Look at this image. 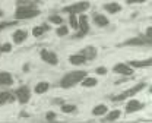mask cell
<instances>
[{
	"instance_id": "1",
	"label": "cell",
	"mask_w": 152,
	"mask_h": 123,
	"mask_svg": "<svg viewBox=\"0 0 152 123\" xmlns=\"http://www.w3.org/2000/svg\"><path fill=\"white\" fill-rule=\"evenodd\" d=\"M85 76H86V72H85V70H75V72H72V73H67V75L61 79L60 85H61L63 88H70V86L76 85L77 82H80Z\"/></svg>"
},
{
	"instance_id": "2",
	"label": "cell",
	"mask_w": 152,
	"mask_h": 123,
	"mask_svg": "<svg viewBox=\"0 0 152 123\" xmlns=\"http://www.w3.org/2000/svg\"><path fill=\"white\" fill-rule=\"evenodd\" d=\"M39 15V10L31 7V6H20L16 10V18L18 19H29V18H35Z\"/></svg>"
},
{
	"instance_id": "3",
	"label": "cell",
	"mask_w": 152,
	"mask_h": 123,
	"mask_svg": "<svg viewBox=\"0 0 152 123\" xmlns=\"http://www.w3.org/2000/svg\"><path fill=\"white\" fill-rule=\"evenodd\" d=\"M88 7H89L88 1H79V3L72 4V6L64 7V12H67V13H80V12H85Z\"/></svg>"
},
{
	"instance_id": "4",
	"label": "cell",
	"mask_w": 152,
	"mask_h": 123,
	"mask_svg": "<svg viewBox=\"0 0 152 123\" xmlns=\"http://www.w3.org/2000/svg\"><path fill=\"white\" fill-rule=\"evenodd\" d=\"M143 88H145V83H139V85L133 86L132 89H127L126 92H123V94H120V95L114 97V101H121V100H124V98H127V97H132V95H134L136 92L142 91Z\"/></svg>"
},
{
	"instance_id": "5",
	"label": "cell",
	"mask_w": 152,
	"mask_h": 123,
	"mask_svg": "<svg viewBox=\"0 0 152 123\" xmlns=\"http://www.w3.org/2000/svg\"><path fill=\"white\" fill-rule=\"evenodd\" d=\"M114 72L115 73H121V75H132L133 70H132V66L129 64H124V63H118L114 66Z\"/></svg>"
},
{
	"instance_id": "6",
	"label": "cell",
	"mask_w": 152,
	"mask_h": 123,
	"mask_svg": "<svg viewBox=\"0 0 152 123\" xmlns=\"http://www.w3.org/2000/svg\"><path fill=\"white\" fill-rule=\"evenodd\" d=\"M41 57H42V60L47 62L48 64H57V56L54 53L48 51V50H42L41 51Z\"/></svg>"
},
{
	"instance_id": "7",
	"label": "cell",
	"mask_w": 152,
	"mask_h": 123,
	"mask_svg": "<svg viewBox=\"0 0 152 123\" xmlns=\"http://www.w3.org/2000/svg\"><path fill=\"white\" fill-rule=\"evenodd\" d=\"M77 28H80V32H79V37H82V35H85V34L88 32V29H89V26H88V18H86L85 15L79 18V20H77Z\"/></svg>"
},
{
	"instance_id": "8",
	"label": "cell",
	"mask_w": 152,
	"mask_h": 123,
	"mask_svg": "<svg viewBox=\"0 0 152 123\" xmlns=\"http://www.w3.org/2000/svg\"><path fill=\"white\" fill-rule=\"evenodd\" d=\"M16 95H18V100L20 102H26L29 100V89L26 86H22L16 91Z\"/></svg>"
},
{
	"instance_id": "9",
	"label": "cell",
	"mask_w": 152,
	"mask_h": 123,
	"mask_svg": "<svg viewBox=\"0 0 152 123\" xmlns=\"http://www.w3.org/2000/svg\"><path fill=\"white\" fill-rule=\"evenodd\" d=\"M140 108H143V104L136 101V100H130V101L127 102V105H126V111H127V113L137 111V110H140Z\"/></svg>"
},
{
	"instance_id": "10",
	"label": "cell",
	"mask_w": 152,
	"mask_h": 123,
	"mask_svg": "<svg viewBox=\"0 0 152 123\" xmlns=\"http://www.w3.org/2000/svg\"><path fill=\"white\" fill-rule=\"evenodd\" d=\"M80 54H82L85 59H94L95 56H96V50H95V47H85Z\"/></svg>"
},
{
	"instance_id": "11",
	"label": "cell",
	"mask_w": 152,
	"mask_h": 123,
	"mask_svg": "<svg viewBox=\"0 0 152 123\" xmlns=\"http://www.w3.org/2000/svg\"><path fill=\"white\" fill-rule=\"evenodd\" d=\"M151 42V40L149 38H142V37H139V38H132V40L126 41V44L127 45H143V44H149Z\"/></svg>"
},
{
	"instance_id": "12",
	"label": "cell",
	"mask_w": 152,
	"mask_h": 123,
	"mask_svg": "<svg viewBox=\"0 0 152 123\" xmlns=\"http://www.w3.org/2000/svg\"><path fill=\"white\" fill-rule=\"evenodd\" d=\"M25 38H26V32L22 31V29H18V31L13 34V41H15L16 44H20L22 41H25Z\"/></svg>"
},
{
	"instance_id": "13",
	"label": "cell",
	"mask_w": 152,
	"mask_h": 123,
	"mask_svg": "<svg viewBox=\"0 0 152 123\" xmlns=\"http://www.w3.org/2000/svg\"><path fill=\"white\" fill-rule=\"evenodd\" d=\"M48 88H50L48 82H39V83H37V86H35V92L37 94H44L45 91H48Z\"/></svg>"
},
{
	"instance_id": "14",
	"label": "cell",
	"mask_w": 152,
	"mask_h": 123,
	"mask_svg": "<svg viewBox=\"0 0 152 123\" xmlns=\"http://www.w3.org/2000/svg\"><path fill=\"white\" fill-rule=\"evenodd\" d=\"M0 83H3V85H10V83H12V76H10V73L1 72V73H0Z\"/></svg>"
},
{
	"instance_id": "15",
	"label": "cell",
	"mask_w": 152,
	"mask_h": 123,
	"mask_svg": "<svg viewBox=\"0 0 152 123\" xmlns=\"http://www.w3.org/2000/svg\"><path fill=\"white\" fill-rule=\"evenodd\" d=\"M151 59H146V60H143V62H136V60H133L130 62L129 64L130 66H133V67H146V66H151Z\"/></svg>"
},
{
	"instance_id": "16",
	"label": "cell",
	"mask_w": 152,
	"mask_h": 123,
	"mask_svg": "<svg viewBox=\"0 0 152 123\" xmlns=\"http://www.w3.org/2000/svg\"><path fill=\"white\" fill-rule=\"evenodd\" d=\"M86 60L82 54H75V56H70L69 57V62L72 63V64H82L83 62Z\"/></svg>"
},
{
	"instance_id": "17",
	"label": "cell",
	"mask_w": 152,
	"mask_h": 123,
	"mask_svg": "<svg viewBox=\"0 0 152 123\" xmlns=\"http://www.w3.org/2000/svg\"><path fill=\"white\" fill-rule=\"evenodd\" d=\"M104 113H107V105H104V104L96 105V107H94V110H92V114L94 116H101Z\"/></svg>"
},
{
	"instance_id": "18",
	"label": "cell",
	"mask_w": 152,
	"mask_h": 123,
	"mask_svg": "<svg viewBox=\"0 0 152 123\" xmlns=\"http://www.w3.org/2000/svg\"><path fill=\"white\" fill-rule=\"evenodd\" d=\"M94 20L98 26H105V25H108V19H107L104 15H96L94 18Z\"/></svg>"
},
{
	"instance_id": "19",
	"label": "cell",
	"mask_w": 152,
	"mask_h": 123,
	"mask_svg": "<svg viewBox=\"0 0 152 123\" xmlns=\"http://www.w3.org/2000/svg\"><path fill=\"white\" fill-rule=\"evenodd\" d=\"M120 9H121V7H120V4H117V3H108V4H105V10L110 12V13H117Z\"/></svg>"
},
{
	"instance_id": "20",
	"label": "cell",
	"mask_w": 152,
	"mask_h": 123,
	"mask_svg": "<svg viewBox=\"0 0 152 123\" xmlns=\"http://www.w3.org/2000/svg\"><path fill=\"white\" fill-rule=\"evenodd\" d=\"M6 101H13V97L9 92H0V105L4 104Z\"/></svg>"
},
{
	"instance_id": "21",
	"label": "cell",
	"mask_w": 152,
	"mask_h": 123,
	"mask_svg": "<svg viewBox=\"0 0 152 123\" xmlns=\"http://www.w3.org/2000/svg\"><path fill=\"white\" fill-rule=\"evenodd\" d=\"M82 83H83V86H86V88H89V86H95L96 85V79L95 78H83L82 79Z\"/></svg>"
},
{
	"instance_id": "22",
	"label": "cell",
	"mask_w": 152,
	"mask_h": 123,
	"mask_svg": "<svg viewBox=\"0 0 152 123\" xmlns=\"http://www.w3.org/2000/svg\"><path fill=\"white\" fill-rule=\"evenodd\" d=\"M118 117H120V110H113V111H110V113L107 114L105 120L111 122V120H115V119H118Z\"/></svg>"
},
{
	"instance_id": "23",
	"label": "cell",
	"mask_w": 152,
	"mask_h": 123,
	"mask_svg": "<svg viewBox=\"0 0 152 123\" xmlns=\"http://www.w3.org/2000/svg\"><path fill=\"white\" fill-rule=\"evenodd\" d=\"M75 110H76V107L73 104H64V105L61 107V111H63V113H73Z\"/></svg>"
},
{
	"instance_id": "24",
	"label": "cell",
	"mask_w": 152,
	"mask_h": 123,
	"mask_svg": "<svg viewBox=\"0 0 152 123\" xmlns=\"http://www.w3.org/2000/svg\"><path fill=\"white\" fill-rule=\"evenodd\" d=\"M69 32V29H67V26H64V25H61V26H58V29H57V35H60V37H63V35H66Z\"/></svg>"
},
{
	"instance_id": "25",
	"label": "cell",
	"mask_w": 152,
	"mask_h": 123,
	"mask_svg": "<svg viewBox=\"0 0 152 123\" xmlns=\"http://www.w3.org/2000/svg\"><path fill=\"white\" fill-rule=\"evenodd\" d=\"M45 29H44V26H35L34 29H32V34L35 35V37H39V35H42V32H44Z\"/></svg>"
},
{
	"instance_id": "26",
	"label": "cell",
	"mask_w": 152,
	"mask_h": 123,
	"mask_svg": "<svg viewBox=\"0 0 152 123\" xmlns=\"http://www.w3.org/2000/svg\"><path fill=\"white\" fill-rule=\"evenodd\" d=\"M69 22H70V25H72V28H73V29H76V28H77V18L75 16V13H72V15H70V19H69Z\"/></svg>"
},
{
	"instance_id": "27",
	"label": "cell",
	"mask_w": 152,
	"mask_h": 123,
	"mask_svg": "<svg viewBox=\"0 0 152 123\" xmlns=\"http://www.w3.org/2000/svg\"><path fill=\"white\" fill-rule=\"evenodd\" d=\"M50 22H53V23H58V25H60V23L63 22V19H61L60 16L54 15V16H51V18H50Z\"/></svg>"
},
{
	"instance_id": "28",
	"label": "cell",
	"mask_w": 152,
	"mask_h": 123,
	"mask_svg": "<svg viewBox=\"0 0 152 123\" xmlns=\"http://www.w3.org/2000/svg\"><path fill=\"white\" fill-rule=\"evenodd\" d=\"M10 48H12L10 44H3V45L0 47V51H1V53H6V51H10Z\"/></svg>"
},
{
	"instance_id": "29",
	"label": "cell",
	"mask_w": 152,
	"mask_h": 123,
	"mask_svg": "<svg viewBox=\"0 0 152 123\" xmlns=\"http://www.w3.org/2000/svg\"><path fill=\"white\" fill-rule=\"evenodd\" d=\"M96 73L104 75V73H107V69H105V67H98V69H96Z\"/></svg>"
},
{
	"instance_id": "30",
	"label": "cell",
	"mask_w": 152,
	"mask_h": 123,
	"mask_svg": "<svg viewBox=\"0 0 152 123\" xmlns=\"http://www.w3.org/2000/svg\"><path fill=\"white\" fill-rule=\"evenodd\" d=\"M129 4H133V3H143L145 0H126Z\"/></svg>"
},
{
	"instance_id": "31",
	"label": "cell",
	"mask_w": 152,
	"mask_h": 123,
	"mask_svg": "<svg viewBox=\"0 0 152 123\" xmlns=\"http://www.w3.org/2000/svg\"><path fill=\"white\" fill-rule=\"evenodd\" d=\"M45 117H47L48 120H53V119L56 117V114H54V113H47V116H45Z\"/></svg>"
},
{
	"instance_id": "32",
	"label": "cell",
	"mask_w": 152,
	"mask_h": 123,
	"mask_svg": "<svg viewBox=\"0 0 152 123\" xmlns=\"http://www.w3.org/2000/svg\"><path fill=\"white\" fill-rule=\"evenodd\" d=\"M151 34H152V28H148V31H146V37L151 40Z\"/></svg>"
}]
</instances>
